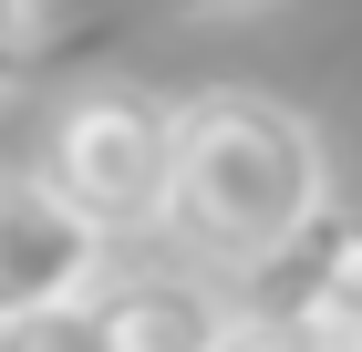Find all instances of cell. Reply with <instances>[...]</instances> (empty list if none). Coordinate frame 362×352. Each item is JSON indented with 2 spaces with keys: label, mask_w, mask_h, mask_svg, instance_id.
<instances>
[{
  "label": "cell",
  "mask_w": 362,
  "mask_h": 352,
  "mask_svg": "<svg viewBox=\"0 0 362 352\" xmlns=\"http://www.w3.org/2000/svg\"><path fill=\"white\" fill-rule=\"evenodd\" d=\"M310 208H332V156L321 125L279 93L249 83H207L176 104V187H166V239L207 270H249L269 259Z\"/></svg>",
  "instance_id": "obj_1"
},
{
  "label": "cell",
  "mask_w": 362,
  "mask_h": 352,
  "mask_svg": "<svg viewBox=\"0 0 362 352\" xmlns=\"http://www.w3.org/2000/svg\"><path fill=\"white\" fill-rule=\"evenodd\" d=\"M42 176L104 228V239H145L166 228L176 187V104L145 83H83L62 93L52 135H42Z\"/></svg>",
  "instance_id": "obj_2"
},
{
  "label": "cell",
  "mask_w": 362,
  "mask_h": 352,
  "mask_svg": "<svg viewBox=\"0 0 362 352\" xmlns=\"http://www.w3.org/2000/svg\"><path fill=\"white\" fill-rule=\"evenodd\" d=\"M238 311L279 331H310L321 352H362V208H310L269 259L238 270Z\"/></svg>",
  "instance_id": "obj_3"
},
{
  "label": "cell",
  "mask_w": 362,
  "mask_h": 352,
  "mask_svg": "<svg viewBox=\"0 0 362 352\" xmlns=\"http://www.w3.org/2000/svg\"><path fill=\"white\" fill-rule=\"evenodd\" d=\"M114 239L93 228L73 197L31 166V176H0V331L31 322V311H62L104 280Z\"/></svg>",
  "instance_id": "obj_4"
},
{
  "label": "cell",
  "mask_w": 362,
  "mask_h": 352,
  "mask_svg": "<svg viewBox=\"0 0 362 352\" xmlns=\"http://www.w3.org/2000/svg\"><path fill=\"white\" fill-rule=\"evenodd\" d=\"M83 311H93L104 352H218L238 322V300L207 270H176V259H104Z\"/></svg>",
  "instance_id": "obj_5"
},
{
  "label": "cell",
  "mask_w": 362,
  "mask_h": 352,
  "mask_svg": "<svg viewBox=\"0 0 362 352\" xmlns=\"http://www.w3.org/2000/svg\"><path fill=\"white\" fill-rule=\"evenodd\" d=\"M0 352H104V342H93V311H83V300H62V311L11 322V331H0Z\"/></svg>",
  "instance_id": "obj_6"
},
{
  "label": "cell",
  "mask_w": 362,
  "mask_h": 352,
  "mask_svg": "<svg viewBox=\"0 0 362 352\" xmlns=\"http://www.w3.org/2000/svg\"><path fill=\"white\" fill-rule=\"evenodd\" d=\"M218 352H321V342H310V331H279V322H249V311H238Z\"/></svg>",
  "instance_id": "obj_7"
},
{
  "label": "cell",
  "mask_w": 362,
  "mask_h": 352,
  "mask_svg": "<svg viewBox=\"0 0 362 352\" xmlns=\"http://www.w3.org/2000/svg\"><path fill=\"white\" fill-rule=\"evenodd\" d=\"M31 31H42V0H0V52H31Z\"/></svg>",
  "instance_id": "obj_8"
},
{
  "label": "cell",
  "mask_w": 362,
  "mask_h": 352,
  "mask_svg": "<svg viewBox=\"0 0 362 352\" xmlns=\"http://www.w3.org/2000/svg\"><path fill=\"white\" fill-rule=\"evenodd\" d=\"M31 73V52H0V93H11V83H21Z\"/></svg>",
  "instance_id": "obj_9"
},
{
  "label": "cell",
  "mask_w": 362,
  "mask_h": 352,
  "mask_svg": "<svg viewBox=\"0 0 362 352\" xmlns=\"http://www.w3.org/2000/svg\"><path fill=\"white\" fill-rule=\"evenodd\" d=\"M176 11H259V0H176Z\"/></svg>",
  "instance_id": "obj_10"
}]
</instances>
